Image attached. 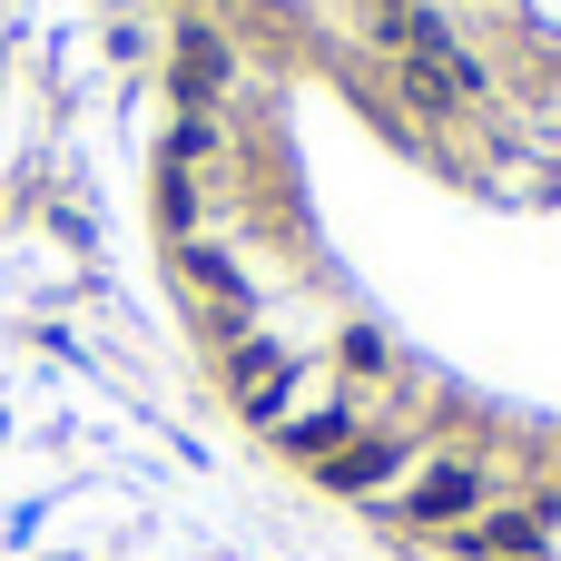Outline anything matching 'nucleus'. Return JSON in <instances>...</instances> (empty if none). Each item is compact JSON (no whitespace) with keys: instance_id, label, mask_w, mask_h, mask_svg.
I'll use <instances>...</instances> for the list:
<instances>
[{"instance_id":"f257e3e1","label":"nucleus","mask_w":561,"mask_h":561,"mask_svg":"<svg viewBox=\"0 0 561 561\" xmlns=\"http://www.w3.org/2000/svg\"><path fill=\"white\" fill-rule=\"evenodd\" d=\"M473 503H483V473H473V463H434V473L404 493V523H434V533L454 523V533H463V523H473Z\"/></svg>"},{"instance_id":"39448f33","label":"nucleus","mask_w":561,"mask_h":561,"mask_svg":"<svg viewBox=\"0 0 561 561\" xmlns=\"http://www.w3.org/2000/svg\"><path fill=\"white\" fill-rule=\"evenodd\" d=\"M345 434H355L345 414H306V424H286V444H296V454H316V463H335V454H345Z\"/></svg>"},{"instance_id":"7ed1b4c3","label":"nucleus","mask_w":561,"mask_h":561,"mask_svg":"<svg viewBox=\"0 0 561 561\" xmlns=\"http://www.w3.org/2000/svg\"><path fill=\"white\" fill-rule=\"evenodd\" d=\"M394 463H404V444H345V454L325 463V483H335V493H375Z\"/></svg>"},{"instance_id":"20e7f679","label":"nucleus","mask_w":561,"mask_h":561,"mask_svg":"<svg viewBox=\"0 0 561 561\" xmlns=\"http://www.w3.org/2000/svg\"><path fill=\"white\" fill-rule=\"evenodd\" d=\"M463 552L473 561H533V523L513 513V523H463Z\"/></svg>"},{"instance_id":"f03ea898","label":"nucleus","mask_w":561,"mask_h":561,"mask_svg":"<svg viewBox=\"0 0 561 561\" xmlns=\"http://www.w3.org/2000/svg\"><path fill=\"white\" fill-rule=\"evenodd\" d=\"M227 385H237V404H247V414H256V424H266V414H276V404H286V355H276V345H266V335H247V345H237V355H227Z\"/></svg>"}]
</instances>
